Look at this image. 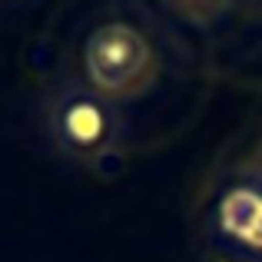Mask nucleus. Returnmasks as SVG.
<instances>
[{
    "label": "nucleus",
    "mask_w": 262,
    "mask_h": 262,
    "mask_svg": "<svg viewBox=\"0 0 262 262\" xmlns=\"http://www.w3.org/2000/svg\"><path fill=\"white\" fill-rule=\"evenodd\" d=\"M223 229L229 236L243 239L246 246H259L262 249V196L252 189H232L223 199Z\"/></svg>",
    "instance_id": "obj_3"
},
{
    "label": "nucleus",
    "mask_w": 262,
    "mask_h": 262,
    "mask_svg": "<svg viewBox=\"0 0 262 262\" xmlns=\"http://www.w3.org/2000/svg\"><path fill=\"white\" fill-rule=\"evenodd\" d=\"M57 133L77 153H90L106 140V116H103L100 103L90 100V96L73 93L70 100L60 103L57 113Z\"/></svg>",
    "instance_id": "obj_2"
},
{
    "label": "nucleus",
    "mask_w": 262,
    "mask_h": 262,
    "mask_svg": "<svg viewBox=\"0 0 262 262\" xmlns=\"http://www.w3.org/2000/svg\"><path fill=\"white\" fill-rule=\"evenodd\" d=\"M86 77L103 96H133L156 73V53L140 30L126 24H103L86 40Z\"/></svg>",
    "instance_id": "obj_1"
}]
</instances>
